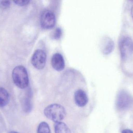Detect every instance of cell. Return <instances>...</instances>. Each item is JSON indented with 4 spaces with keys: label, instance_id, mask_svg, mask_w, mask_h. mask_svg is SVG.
Returning a JSON list of instances; mask_svg holds the SVG:
<instances>
[{
    "label": "cell",
    "instance_id": "obj_12",
    "mask_svg": "<svg viewBox=\"0 0 133 133\" xmlns=\"http://www.w3.org/2000/svg\"><path fill=\"white\" fill-rule=\"evenodd\" d=\"M37 133H51L48 124L46 122L41 123L37 128Z\"/></svg>",
    "mask_w": 133,
    "mask_h": 133
},
{
    "label": "cell",
    "instance_id": "obj_6",
    "mask_svg": "<svg viewBox=\"0 0 133 133\" xmlns=\"http://www.w3.org/2000/svg\"><path fill=\"white\" fill-rule=\"evenodd\" d=\"M133 102L131 95L127 91H122L117 96L116 104L119 108L125 109L130 107Z\"/></svg>",
    "mask_w": 133,
    "mask_h": 133
},
{
    "label": "cell",
    "instance_id": "obj_9",
    "mask_svg": "<svg viewBox=\"0 0 133 133\" xmlns=\"http://www.w3.org/2000/svg\"><path fill=\"white\" fill-rule=\"evenodd\" d=\"M101 47L102 53L108 55L113 51L115 48V43L110 37H105L102 40Z\"/></svg>",
    "mask_w": 133,
    "mask_h": 133
},
{
    "label": "cell",
    "instance_id": "obj_18",
    "mask_svg": "<svg viewBox=\"0 0 133 133\" xmlns=\"http://www.w3.org/2000/svg\"><path fill=\"white\" fill-rule=\"evenodd\" d=\"M9 133H19L18 132H15V131H11V132H10Z\"/></svg>",
    "mask_w": 133,
    "mask_h": 133
},
{
    "label": "cell",
    "instance_id": "obj_10",
    "mask_svg": "<svg viewBox=\"0 0 133 133\" xmlns=\"http://www.w3.org/2000/svg\"><path fill=\"white\" fill-rule=\"evenodd\" d=\"M9 102L8 92L3 87H0V107H5L8 104Z\"/></svg>",
    "mask_w": 133,
    "mask_h": 133
},
{
    "label": "cell",
    "instance_id": "obj_11",
    "mask_svg": "<svg viewBox=\"0 0 133 133\" xmlns=\"http://www.w3.org/2000/svg\"><path fill=\"white\" fill-rule=\"evenodd\" d=\"M54 129L55 133H71L68 126L62 122L55 123Z\"/></svg>",
    "mask_w": 133,
    "mask_h": 133
},
{
    "label": "cell",
    "instance_id": "obj_2",
    "mask_svg": "<svg viewBox=\"0 0 133 133\" xmlns=\"http://www.w3.org/2000/svg\"><path fill=\"white\" fill-rule=\"evenodd\" d=\"M12 78L15 84L20 89L28 87L29 77L26 69L22 66H18L14 68L12 72Z\"/></svg>",
    "mask_w": 133,
    "mask_h": 133
},
{
    "label": "cell",
    "instance_id": "obj_14",
    "mask_svg": "<svg viewBox=\"0 0 133 133\" xmlns=\"http://www.w3.org/2000/svg\"><path fill=\"white\" fill-rule=\"evenodd\" d=\"M11 4L10 1H0V7L3 9H7L9 8Z\"/></svg>",
    "mask_w": 133,
    "mask_h": 133
},
{
    "label": "cell",
    "instance_id": "obj_1",
    "mask_svg": "<svg viewBox=\"0 0 133 133\" xmlns=\"http://www.w3.org/2000/svg\"><path fill=\"white\" fill-rule=\"evenodd\" d=\"M44 114L48 118L56 123L61 122L64 119L66 113L65 109L62 105L54 104L46 107Z\"/></svg>",
    "mask_w": 133,
    "mask_h": 133
},
{
    "label": "cell",
    "instance_id": "obj_4",
    "mask_svg": "<svg viewBox=\"0 0 133 133\" xmlns=\"http://www.w3.org/2000/svg\"><path fill=\"white\" fill-rule=\"evenodd\" d=\"M41 27L45 29H50L54 27L56 23V18L54 13L49 10H44L41 15Z\"/></svg>",
    "mask_w": 133,
    "mask_h": 133
},
{
    "label": "cell",
    "instance_id": "obj_17",
    "mask_svg": "<svg viewBox=\"0 0 133 133\" xmlns=\"http://www.w3.org/2000/svg\"><path fill=\"white\" fill-rule=\"evenodd\" d=\"M131 13L132 17L133 19V5L132 6V8H131Z\"/></svg>",
    "mask_w": 133,
    "mask_h": 133
},
{
    "label": "cell",
    "instance_id": "obj_7",
    "mask_svg": "<svg viewBox=\"0 0 133 133\" xmlns=\"http://www.w3.org/2000/svg\"><path fill=\"white\" fill-rule=\"evenodd\" d=\"M74 100L77 106L83 107L88 103V97L85 91L82 90H78L74 93Z\"/></svg>",
    "mask_w": 133,
    "mask_h": 133
},
{
    "label": "cell",
    "instance_id": "obj_3",
    "mask_svg": "<svg viewBox=\"0 0 133 133\" xmlns=\"http://www.w3.org/2000/svg\"><path fill=\"white\" fill-rule=\"evenodd\" d=\"M121 57L123 60L127 59L133 54V40L130 37H125L119 43Z\"/></svg>",
    "mask_w": 133,
    "mask_h": 133
},
{
    "label": "cell",
    "instance_id": "obj_8",
    "mask_svg": "<svg viewBox=\"0 0 133 133\" xmlns=\"http://www.w3.org/2000/svg\"><path fill=\"white\" fill-rule=\"evenodd\" d=\"M52 67L56 71H62L65 66L64 60L63 56L59 53H56L52 56L51 61Z\"/></svg>",
    "mask_w": 133,
    "mask_h": 133
},
{
    "label": "cell",
    "instance_id": "obj_5",
    "mask_svg": "<svg viewBox=\"0 0 133 133\" xmlns=\"http://www.w3.org/2000/svg\"><path fill=\"white\" fill-rule=\"evenodd\" d=\"M46 61V55L41 49H37L35 51L32 56L31 62L32 65L37 69L44 68Z\"/></svg>",
    "mask_w": 133,
    "mask_h": 133
},
{
    "label": "cell",
    "instance_id": "obj_13",
    "mask_svg": "<svg viewBox=\"0 0 133 133\" xmlns=\"http://www.w3.org/2000/svg\"><path fill=\"white\" fill-rule=\"evenodd\" d=\"M62 35V30L60 28H57L52 35V37L55 40H58Z\"/></svg>",
    "mask_w": 133,
    "mask_h": 133
},
{
    "label": "cell",
    "instance_id": "obj_15",
    "mask_svg": "<svg viewBox=\"0 0 133 133\" xmlns=\"http://www.w3.org/2000/svg\"><path fill=\"white\" fill-rule=\"evenodd\" d=\"M15 4L19 6H25L29 4L30 1H14Z\"/></svg>",
    "mask_w": 133,
    "mask_h": 133
},
{
    "label": "cell",
    "instance_id": "obj_16",
    "mask_svg": "<svg viewBox=\"0 0 133 133\" xmlns=\"http://www.w3.org/2000/svg\"><path fill=\"white\" fill-rule=\"evenodd\" d=\"M122 133H133V131L131 130L127 129L122 130Z\"/></svg>",
    "mask_w": 133,
    "mask_h": 133
}]
</instances>
